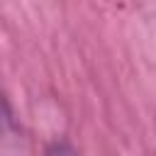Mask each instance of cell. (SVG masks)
Listing matches in <instances>:
<instances>
[{"label": "cell", "instance_id": "obj_1", "mask_svg": "<svg viewBox=\"0 0 156 156\" xmlns=\"http://www.w3.org/2000/svg\"><path fill=\"white\" fill-rule=\"evenodd\" d=\"M0 156H32L27 134L15 119V112L2 90H0Z\"/></svg>", "mask_w": 156, "mask_h": 156}, {"label": "cell", "instance_id": "obj_2", "mask_svg": "<svg viewBox=\"0 0 156 156\" xmlns=\"http://www.w3.org/2000/svg\"><path fill=\"white\" fill-rule=\"evenodd\" d=\"M44 156H80L78 154V149L73 146V144H68L66 139H56V141H51L49 146H46V154Z\"/></svg>", "mask_w": 156, "mask_h": 156}]
</instances>
